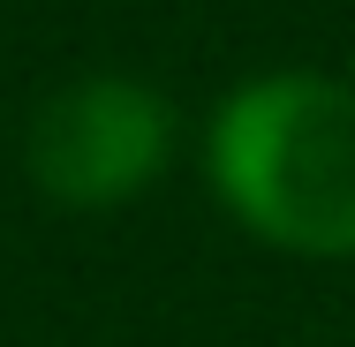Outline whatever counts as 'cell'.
<instances>
[{"label":"cell","instance_id":"6da1fadb","mask_svg":"<svg viewBox=\"0 0 355 347\" xmlns=\"http://www.w3.org/2000/svg\"><path fill=\"white\" fill-rule=\"evenodd\" d=\"M205 181L265 249L355 257V83L325 69L242 75L205 121Z\"/></svg>","mask_w":355,"mask_h":347},{"label":"cell","instance_id":"7a4b0ae2","mask_svg":"<svg viewBox=\"0 0 355 347\" xmlns=\"http://www.w3.org/2000/svg\"><path fill=\"white\" fill-rule=\"evenodd\" d=\"M174 114L144 75H76L31 106L23 174L61 211H114L166 174Z\"/></svg>","mask_w":355,"mask_h":347}]
</instances>
